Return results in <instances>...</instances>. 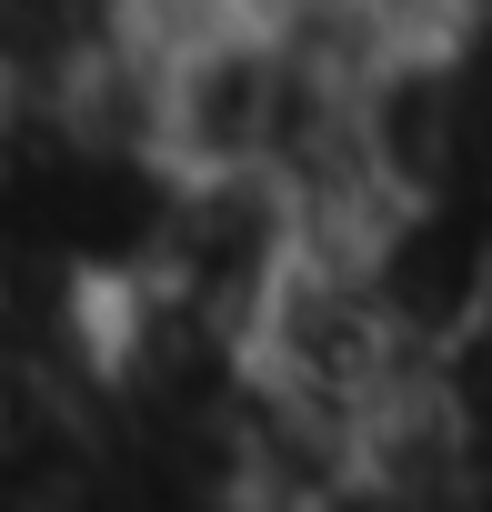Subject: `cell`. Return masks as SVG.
Instances as JSON below:
<instances>
[{
  "label": "cell",
  "instance_id": "cell-1",
  "mask_svg": "<svg viewBox=\"0 0 492 512\" xmlns=\"http://www.w3.org/2000/svg\"><path fill=\"white\" fill-rule=\"evenodd\" d=\"M422 81H432V191L492 211V0H462L422 41Z\"/></svg>",
  "mask_w": 492,
  "mask_h": 512
}]
</instances>
